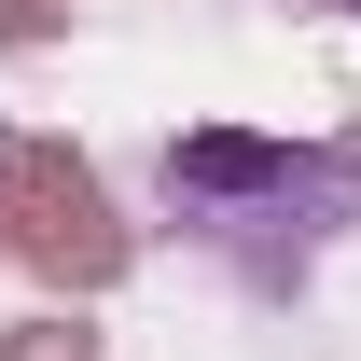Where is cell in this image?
Returning <instances> with one entry per match:
<instances>
[{"label":"cell","mask_w":361,"mask_h":361,"mask_svg":"<svg viewBox=\"0 0 361 361\" xmlns=\"http://www.w3.org/2000/svg\"><path fill=\"white\" fill-rule=\"evenodd\" d=\"M348 14H361V0H348Z\"/></svg>","instance_id":"6da1fadb"}]
</instances>
